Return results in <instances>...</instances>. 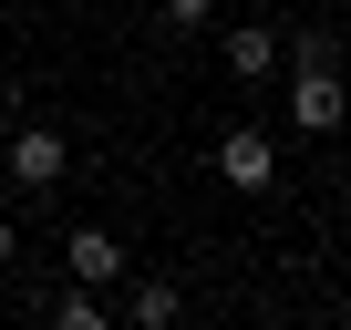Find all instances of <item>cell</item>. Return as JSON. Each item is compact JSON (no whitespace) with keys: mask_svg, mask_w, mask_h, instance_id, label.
<instances>
[{"mask_svg":"<svg viewBox=\"0 0 351 330\" xmlns=\"http://www.w3.org/2000/svg\"><path fill=\"white\" fill-rule=\"evenodd\" d=\"M217 186H238V196H269V186H279V144H269L258 124H228V134H217Z\"/></svg>","mask_w":351,"mask_h":330,"instance_id":"obj_1","label":"cell"},{"mask_svg":"<svg viewBox=\"0 0 351 330\" xmlns=\"http://www.w3.org/2000/svg\"><path fill=\"white\" fill-rule=\"evenodd\" d=\"M62 176H73L62 134H52V124H21V134H11V186H21V196H52Z\"/></svg>","mask_w":351,"mask_h":330,"instance_id":"obj_2","label":"cell"},{"mask_svg":"<svg viewBox=\"0 0 351 330\" xmlns=\"http://www.w3.org/2000/svg\"><path fill=\"white\" fill-rule=\"evenodd\" d=\"M289 124L300 134H341L351 124V83L341 73H289Z\"/></svg>","mask_w":351,"mask_h":330,"instance_id":"obj_3","label":"cell"},{"mask_svg":"<svg viewBox=\"0 0 351 330\" xmlns=\"http://www.w3.org/2000/svg\"><path fill=\"white\" fill-rule=\"evenodd\" d=\"M62 268H73L83 289H124V268H134V258H124V238H114V227H73V238H62Z\"/></svg>","mask_w":351,"mask_h":330,"instance_id":"obj_4","label":"cell"},{"mask_svg":"<svg viewBox=\"0 0 351 330\" xmlns=\"http://www.w3.org/2000/svg\"><path fill=\"white\" fill-rule=\"evenodd\" d=\"M124 320H134V330H176V320H186V289H176V279H134V268H124Z\"/></svg>","mask_w":351,"mask_h":330,"instance_id":"obj_5","label":"cell"},{"mask_svg":"<svg viewBox=\"0 0 351 330\" xmlns=\"http://www.w3.org/2000/svg\"><path fill=\"white\" fill-rule=\"evenodd\" d=\"M228 73H238V83H269V73H279V31H258V21L228 31Z\"/></svg>","mask_w":351,"mask_h":330,"instance_id":"obj_6","label":"cell"},{"mask_svg":"<svg viewBox=\"0 0 351 330\" xmlns=\"http://www.w3.org/2000/svg\"><path fill=\"white\" fill-rule=\"evenodd\" d=\"M279 62H289V73H341V31H289Z\"/></svg>","mask_w":351,"mask_h":330,"instance_id":"obj_7","label":"cell"},{"mask_svg":"<svg viewBox=\"0 0 351 330\" xmlns=\"http://www.w3.org/2000/svg\"><path fill=\"white\" fill-rule=\"evenodd\" d=\"M52 320H62V330H104V320H114V299L73 279V289H52Z\"/></svg>","mask_w":351,"mask_h":330,"instance_id":"obj_8","label":"cell"},{"mask_svg":"<svg viewBox=\"0 0 351 330\" xmlns=\"http://www.w3.org/2000/svg\"><path fill=\"white\" fill-rule=\"evenodd\" d=\"M155 11H165L176 31H197V21H217V0H155Z\"/></svg>","mask_w":351,"mask_h":330,"instance_id":"obj_9","label":"cell"},{"mask_svg":"<svg viewBox=\"0 0 351 330\" xmlns=\"http://www.w3.org/2000/svg\"><path fill=\"white\" fill-rule=\"evenodd\" d=\"M11 258H21V238H11V217H0V268H11Z\"/></svg>","mask_w":351,"mask_h":330,"instance_id":"obj_10","label":"cell"}]
</instances>
